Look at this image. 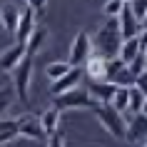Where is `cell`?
<instances>
[{"label":"cell","instance_id":"obj_1","mask_svg":"<svg viewBox=\"0 0 147 147\" xmlns=\"http://www.w3.org/2000/svg\"><path fill=\"white\" fill-rule=\"evenodd\" d=\"M120 45H122V35H120L117 18H107V23L95 32V55H100L105 60H112L120 53Z\"/></svg>","mask_w":147,"mask_h":147},{"label":"cell","instance_id":"obj_2","mask_svg":"<svg viewBox=\"0 0 147 147\" xmlns=\"http://www.w3.org/2000/svg\"><path fill=\"white\" fill-rule=\"evenodd\" d=\"M32 62L35 57L25 55L18 62V67H13V90H15V100H20L23 105L30 102V82H32Z\"/></svg>","mask_w":147,"mask_h":147},{"label":"cell","instance_id":"obj_3","mask_svg":"<svg viewBox=\"0 0 147 147\" xmlns=\"http://www.w3.org/2000/svg\"><path fill=\"white\" fill-rule=\"evenodd\" d=\"M95 117L100 120V125L112 135V137L125 140V130H127V122H125V115H120L112 105H95Z\"/></svg>","mask_w":147,"mask_h":147},{"label":"cell","instance_id":"obj_4","mask_svg":"<svg viewBox=\"0 0 147 147\" xmlns=\"http://www.w3.org/2000/svg\"><path fill=\"white\" fill-rule=\"evenodd\" d=\"M53 107H57L62 112V110H92L97 102L90 97V92H87V87H75V90H70V92H62L57 95V97H53Z\"/></svg>","mask_w":147,"mask_h":147},{"label":"cell","instance_id":"obj_5","mask_svg":"<svg viewBox=\"0 0 147 147\" xmlns=\"http://www.w3.org/2000/svg\"><path fill=\"white\" fill-rule=\"evenodd\" d=\"M90 55H92V38L85 30H80L75 35V40H72V45H70V57L65 62H67L70 67H82Z\"/></svg>","mask_w":147,"mask_h":147},{"label":"cell","instance_id":"obj_6","mask_svg":"<svg viewBox=\"0 0 147 147\" xmlns=\"http://www.w3.org/2000/svg\"><path fill=\"white\" fill-rule=\"evenodd\" d=\"M82 78H85V75H82V67H70L62 78L53 80L50 95H53V97H57V95H62V92H70V90L80 87V80H82Z\"/></svg>","mask_w":147,"mask_h":147},{"label":"cell","instance_id":"obj_7","mask_svg":"<svg viewBox=\"0 0 147 147\" xmlns=\"http://www.w3.org/2000/svg\"><path fill=\"white\" fill-rule=\"evenodd\" d=\"M127 130H125V140L127 142H145L147 140V115L137 112V115L125 117Z\"/></svg>","mask_w":147,"mask_h":147},{"label":"cell","instance_id":"obj_8","mask_svg":"<svg viewBox=\"0 0 147 147\" xmlns=\"http://www.w3.org/2000/svg\"><path fill=\"white\" fill-rule=\"evenodd\" d=\"M117 25H120V35H122V40H127V38H137L140 35V23H137V18L132 15V10H130V5L125 3V8L120 10V15H117Z\"/></svg>","mask_w":147,"mask_h":147},{"label":"cell","instance_id":"obj_9","mask_svg":"<svg viewBox=\"0 0 147 147\" xmlns=\"http://www.w3.org/2000/svg\"><path fill=\"white\" fill-rule=\"evenodd\" d=\"M105 72H107V60L100 55H90L82 65V75L90 78V82H105Z\"/></svg>","mask_w":147,"mask_h":147},{"label":"cell","instance_id":"obj_10","mask_svg":"<svg viewBox=\"0 0 147 147\" xmlns=\"http://www.w3.org/2000/svg\"><path fill=\"white\" fill-rule=\"evenodd\" d=\"M35 30V13H32L30 8L20 10V15H18V28H15V42H20V45H25V40L30 38V32Z\"/></svg>","mask_w":147,"mask_h":147},{"label":"cell","instance_id":"obj_11","mask_svg":"<svg viewBox=\"0 0 147 147\" xmlns=\"http://www.w3.org/2000/svg\"><path fill=\"white\" fill-rule=\"evenodd\" d=\"M18 135H23L28 140H45V130L40 127V120H35L32 115H23L18 120Z\"/></svg>","mask_w":147,"mask_h":147},{"label":"cell","instance_id":"obj_12","mask_svg":"<svg viewBox=\"0 0 147 147\" xmlns=\"http://www.w3.org/2000/svg\"><path fill=\"white\" fill-rule=\"evenodd\" d=\"M25 57V45L15 42V45L5 47L3 53H0V70L3 72H13V67H18V62Z\"/></svg>","mask_w":147,"mask_h":147},{"label":"cell","instance_id":"obj_13","mask_svg":"<svg viewBox=\"0 0 147 147\" xmlns=\"http://www.w3.org/2000/svg\"><path fill=\"white\" fill-rule=\"evenodd\" d=\"M117 85H112V82H90L87 85V92H90V97H92L97 105H110V100H112V95H115Z\"/></svg>","mask_w":147,"mask_h":147},{"label":"cell","instance_id":"obj_14","mask_svg":"<svg viewBox=\"0 0 147 147\" xmlns=\"http://www.w3.org/2000/svg\"><path fill=\"white\" fill-rule=\"evenodd\" d=\"M18 15H20V10L13 5V3H5L3 8H0V25L10 32V35H15V28H18Z\"/></svg>","mask_w":147,"mask_h":147},{"label":"cell","instance_id":"obj_15","mask_svg":"<svg viewBox=\"0 0 147 147\" xmlns=\"http://www.w3.org/2000/svg\"><path fill=\"white\" fill-rule=\"evenodd\" d=\"M45 38H47V30H45V28H40V25H35V30L30 32V38L25 40V55L35 57V53H38L40 47H42Z\"/></svg>","mask_w":147,"mask_h":147},{"label":"cell","instance_id":"obj_16","mask_svg":"<svg viewBox=\"0 0 147 147\" xmlns=\"http://www.w3.org/2000/svg\"><path fill=\"white\" fill-rule=\"evenodd\" d=\"M140 53H142V47H140L137 38H127V40H122V45H120V53H117V57H120V60L127 65V62H132Z\"/></svg>","mask_w":147,"mask_h":147},{"label":"cell","instance_id":"obj_17","mask_svg":"<svg viewBox=\"0 0 147 147\" xmlns=\"http://www.w3.org/2000/svg\"><path fill=\"white\" fill-rule=\"evenodd\" d=\"M38 120H40V127L45 130V135H53V132L57 130V125H60V110L57 107H47Z\"/></svg>","mask_w":147,"mask_h":147},{"label":"cell","instance_id":"obj_18","mask_svg":"<svg viewBox=\"0 0 147 147\" xmlns=\"http://www.w3.org/2000/svg\"><path fill=\"white\" fill-rule=\"evenodd\" d=\"M142 102H145V92H140L135 85L127 87V112H130V115H137L140 110H142Z\"/></svg>","mask_w":147,"mask_h":147},{"label":"cell","instance_id":"obj_19","mask_svg":"<svg viewBox=\"0 0 147 147\" xmlns=\"http://www.w3.org/2000/svg\"><path fill=\"white\" fill-rule=\"evenodd\" d=\"M110 105H112L120 115H125V112H127V87H117L115 95H112V100H110Z\"/></svg>","mask_w":147,"mask_h":147},{"label":"cell","instance_id":"obj_20","mask_svg":"<svg viewBox=\"0 0 147 147\" xmlns=\"http://www.w3.org/2000/svg\"><path fill=\"white\" fill-rule=\"evenodd\" d=\"M67 70H70L67 62H50V65L45 67V72H47V78H50V80H57V78H62Z\"/></svg>","mask_w":147,"mask_h":147},{"label":"cell","instance_id":"obj_21","mask_svg":"<svg viewBox=\"0 0 147 147\" xmlns=\"http://www.w3.org/2000/svg\"><path fill=\"white\" fill-rule=\"evenodd\" d=\"M13 102H15V90L13 87H0V112L8 110Z\"/></svg>","mask_w":147,"mask_h":147},{"label":"cell","instance_id":"obj_22","mask_svg":"<svg viewBox=\"0 0 147 147\" xmlns=\"http://www.w3.org/2000/svg\"><path fill=\"white\" fill-rule=\"evenodd\" d=\"M122 8H125V0H107V3H105V15L107 18H117Z\"/></svg>","mask_w":147,"mask_h":147},{"label":"cell","instance_id":"obj_23","mask_svg":"<svg viewBox=\"0 0 147 147\" xmlns=\"http://www.w3.org/2000/svg\"><path fill=\"white\" fill-rule=\"evenodd\" d=\"M127 5H130L132 15L137 18V23H140V20H142V15H145V13H147V0H130Z\"/></svg>","mask_w":147,"mask_h":147},{"label":"cell","instance_id":"obj_24","mask_svg":"<svg viewBox=\"0 0 147 147\" xmlns=\"http://www.w3.org/2000/svg\"><path fill=\"white\" fill-rule=\"evenodd\" d=\"M127 70H130V75H132V78H137L140 72H145V57H142V53H140L132 62H127Z\"/></svg>","mask_w":147,"mask_h":147},{"label":"cell","instance_id":"obj_25","mask_svg":"<svg viewBox=\"0 0 147 147\" xmlns=\"http://www.w3.org/2000/svg\"><path fill=\"white\" fill-rule=\"evenodd\" d=\"M47 147H65V137L60 130H55L53 135H47Z\"/></svg>","mask_w":147,"mask_h":147},{"label":"cell","instance_id":"obj_26","mask_svg":"<svg viewBox=\"0 0 147 147\" xmlns=\"http://www.w3.org/2000/svg\"><path fill=\"white\" fill-rule=\"evenodd\" d=\"M135 87H137L140 92L147 95V70H145V72H140L137 78H135Z\"/></svg>","mask_w":147,"mask_h":147},{"label":"cell","instance_id":"obj_27","mask_svg":"<svg viewBox=\"0 0 147 147\" xmlns=\"http://www.w3.org/2000/svg\"><path fill=\"white\" fill-rule=\"evenodd\" d=\"M25 3H28V8H30L32 13H42L45 5H47V0H25Z\"/></svg>","mask_w":147,"mask_h":147},{"label":"cell","instance_id":"obj_28","mask_svg":"<svg viewBox=\"0 0 147 147\" xmlns=\"http://www.w3.org/2000/svg\"><path fill=\"white\" fill-rule=\"evenodd\" d=\"M15 137H18V132H15V130H10V132H0V145H8V142H13Z\"/></svg>","mask_w":147,"mask_h":147},{"label":"cell","instance_id":"obj_29","mask_svg":"<svg viewBox=\"0 0 147 147\" xmlns=\"http://www.w3.org/2000/svg\"><path fill=\"white\" fill-rule=\"evenodd\" d=\"M137 42H140V47H142V50L147 47V28H142V30H140V35H137Z\"/></svg>","mask_w":147,"mask_h":147},{"label":"cell","instance_id":"obj_30","mask_svg":"<svg viewBox=\"0 0 147 147\" xmlns=\"http://www.w3.org/2000/svg\"><path fill=\"white\" fill-rule=\"evenodd\" d=\"M140 28H147V13L142 15V20H140Z\"/></svg>","mask_w":147,"mask_h":147},{"label":"cell","instance_id":"obj_31","mask_svg":"<svg viewBox=\"0 0 147 147\" xmlns=\"http://www.w3.org/2000/svg\"><path fill=\"white\" fill-rule=\"evenodd\" d=\"M142 115H147V95H145V102H142V110H140Z\"/></svg>","mask_w":147,"mask_h":147},{"label":"cell","instance_id":"obj_32","mask_svg":"<svg viewBox=\"0 0 147 147\" xmlns=\"http://www.w3.org/2000/svg\"><path fill=\"white\" fill-rule=\"evenodd\" d=\"M142 57H145V70H147V47L142 50Z\"/></svg>","mask_w":147,"mask_h":147},{"label":"cell","instance_id":"obj_33","mask_svg":"<svg viewBox=\"0 0 147 147\" xmlns=\"http://www.w3.org/2000/svg\"><path fill=\"white\" fill-rule=\"evenodd\" d=\"M142 147H147V142H145V145H142Z\"/></svg>","mask_w":147,"mask_h":147},{"label":"cell","instance_id":"obj_34","mask_svg":"<svg viewBox=\"0 0 147 147\" xmlns=\"http://www.w3.org/2000/svg\"><path fill=\"white\" fill-rule=\"evenodd\" d=\"M125 3H130V0H125Z\"/></svg>","mask_w":147,"mask_h":147}]
</instances>
